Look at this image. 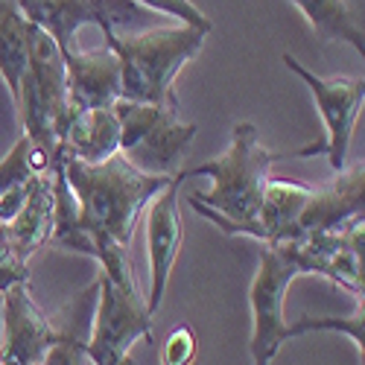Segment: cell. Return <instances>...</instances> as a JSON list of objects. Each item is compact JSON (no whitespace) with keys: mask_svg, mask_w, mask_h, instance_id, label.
Listing matches in <instances>:
<instances>
[{"mask_svg":"<svg viewBox=\"0 0 365 365\" xmlns=\"http://www.w3.org/2000/svg\"><path fill=\"white\" fill-rule=\"evenodd\" d=\"M196 351H199V339L193 327L181 324L170 333L161 348V365H190L196 359Z\"/></svg>","mask_w":365,"mask_h":365,"instance_id":"603a6c76","label":"cell"},{"mask_svg":"<svg viewBox=\"0 0 365 365\" xmlns=\"http://www.w3.org/2000/svg\"><path fill=\"white\" fill-rule=\"evenodd\" d=\"M138 339H152V316L138 284H117L100 272L97 307L88 336V359L94 365H117L129 356Z\"/></svg>","mask_w":365,"mask_h":365,"instance_id":"8992f818","label":"cell"},{"mask_svg":"<svg viewBox=\"0 0 365 365\" xmlns=\"http://www.w3.org/2000/svg\"><path fill=\"white\" fill-rule=\"evenodd\" d=\"M281 158H289V152L263 149L255 123H234L228 152L185 170L187 178H214V190H193L187 202L196 214L220 225L228 237H252L266 181L272 178L269 170Z\"/></svg>","mask_w":365,"mask_h":365,"instance_id":"6da1fadb","label":"cell"},{"mask_svg":"<svg viewBox=\"0 0 365 365\" xmlns=\"http://www.w3.org/2000/svg\"><path fill=\"white\" fill-rule=\"evenodd\" d=\"M18 284H29V263L12 246L6 225H0V295Z\"/></svg>","mask_w":365,"mask_h":365,"instance_id":"7402d4cb","label":"cell"},{"mask_svg":"<svg viewBox=\"0 0 365 365\" xmlns=\"http://www.w3.org/2000/svg\"><path fill=\"white\" fill-rule=\"evenodd\" d=\"M97 307V281L85 292L73 295V301L62 310V324H58V339L47 351L41 365H88V336L91 322H94Z\"/></svg>","mask_w":365,"mask_h":365,"instance_id":"2e32d148","label":"cell"},{"mask_svg":"<svg viewBox=\"0 0 365 365\" xmlns=\"http://www.w3.org/2000/svg\"><path fill=\"white\" fill-rule=\"evenodd\" d=\"M26 24L47 33L56 47L68 53L82 26H100V15L94 0H15Z\"/></svg>","mask_w":365,"mask_h":365,"instance_id":"9a60e30c","label":"cell"},{"mask_svg":"<svg viewBox=\"0 0 365 365\" xmlns=\"http://www.w3.org/2000/svg\"><path fill=\"white\" fill-rule=\"evenodd\" d=\"M120 152V123L114 108L73 111L62 138V155L82 164H103Z\"/></svg>","mask_w":365,"mask_h":365,"instance_id":"4fadbf2b","label":"cell"},{"mask_svg":"<svg viewBox=\"0 0 365 365\" xmlns=\"http://www.w3.org/2000/svg\"><path fill=\"white\" fill-rule=\"evenodd\" d=\"M29 185V181H26ZM26 185H15L0 193V225H9L26 205Z\"/></svg>","mask_w":365,"mask_h":365,"instance_id":"cb8c5ba5","label":"cell"},{"mask_svg":"<svg viewBox=\"0 0 365 365\" xmlns=\"http://www.w3.org/2000/svg\"><path fill=\"white\" fill-rule=\"evenodd\" d=\"M362 187H365L362 164L348 170V173H339V178L333 181L330 187H316L310 202L304 205L301 217L289 228L287 242H281V246L301 242V240H307L313 234L339 231L345 222L362 217Z\"/></svg>","mask_w":365,"mask_h":365,"instance_id":"30bf717a","label":"cell"},{"mask_svg":"<svg viewBox=\"0 0 365 365\" xmlns=\"http://www.w3.org/2000/svg\"><path fill=\"white\" fill-rule=\"evenodd\" d=\"M65 79L71 111L111 108L123 97L120 94V62L108 47L79 50L73 44L65 53Z\"/></svg>","mask_w":365,"mask_h":365,"instance_id":"8fae6325","label":"cell"},{"mask_svg":"<svg viewBox=\"0 0 365 365\" xmlns=\"http://www.w3.org/2000/svg\"><path fill=\"white\" fill-rule=\"evenodd\" d=\"M62 173L79 205L82 222L123 249L132 246L138 217L173 181V175H146L135 170L120 152L103 164H82L62 155Z\"/></svg>","mask_w":365,"mask_h":365,"instance_id":"7a4b0ae2","label":"cell"},{"mask_svg":"<svg viewBox=\"0 0 365 365\" xmlns=\"http://www.w3.org/2000/svg\"><path fill=\"white\" fill-rule=\"evenodd\" d=\"M120 155L146 175H175L196 138V123H185L178 108H161L132 100H117Z\"/></svg>","mask_w":365,"mask_h":365,"instance_id":"277c9868","label":"cell"},{"mask_svg":"<svg viewBox=\"0 0 365 365\" xmlns=\"http://www.w3.org/2000/svg\"><path fill=\"white\" fill-rule=\"evenodd\" d=\"M301 275L295 260L281 246H263L257 272L249 287V304H252V339L249 351L255 365H269L275 359L287 339V319H284V298L289 284Z\"/></svg>","mask_w":365,"mask_h":365,"instance_id":"52a82bcc","label":"cell"},{"mask_svg":"<svg viewBox=\"0 0 365 365\" xmlns=\"http://www.w3.org/2000/svg\"><path fill=\"white\" fill-rule=\"evenodd\" d=\"M287 4L301 9V15L307 18V24L322 41H345L359 56L365 53L362 24L348 0H287Z\"/></svg>","mask_w":365,"mask_h":365,"instance_id":"e0dca14e","label":"cell"},{"mask_svg":"<svg viewBox=\"0 0 365 365\" xmlns=\"http://www.w3.org/2000/svg\"><path fill=\"white\" fill-rule=\"evenodd\" d=\"M140 6L158 12L164 18H175L178 24H187V26H196L202 29V33H210L214 29V24H210V18L193 4V0H138Z\"/></svg>","mask_w":365,"mask_h":365,"instance_id":"44dd1931","label":"cell"},{"mask_svg":"<svg viewBox=\"0 0 365 365\" xmlns=\"http://www.w3.org/2000/svg\"><path fill=\"white\" fill-rule=\"evenodd\" d=\"M313 190L316 187L295 181V178H269L252 237L263 242V246H281V242H287L289 228L301 217V210L310 202Z\"/></svg>","mask_w":365,"mask_h":365,"instance_id":"7c38bea8","label":"cell"},{"mask_svg":"<svg viewBox=\"0 0 365 365\" xmlns=\"http://www.w3.org/2000/svg\"><path fill=\"white\" fill-rule=\"evenodd\" d=\"M207 33L187 24L152 26L138 36L106 38L120 62V100L178 108L175 79L190 58L205 47Z\"/></svg>","mask_w":365,"mask_h":365,"instance_id":"3957f363","label":"cell"},{"mask_svg":"<svg viewBox=\"0 0 365 365\" xmlns=\"http://www.w3.org/2000/svg\"><path fill=\"white\" fill-rule=\"evenodd\" d=\"M29 149H33V140L26 135L18 138V143L12 146L9 155L0 161V193L6 187H15V185H26L29 178H36L38 173L33 170V158H29Z\"/></svg>","mask_w":365,"mask_h":365,"instance_id":"ffe728a7","label":"cell"},{"mask_svg":"<svg viewBox=\"0 0 365 365\" xmlns=\"http://www.w3.org/2000/svg\"><path fill=\"white\" fill-rule=\"evenodd\" d=\"M319 330H327V333H345V336L356 345L359 356H362V342H365V319H362V304H356L354 316H301L295 319L292 324H287V339H295V336H304V333H319Z\"/></svg>","mask_w":365,"mask_h":365,"instance_id":"d6986e66","label":"cell"},{"mask_svg":"<svg viewBox=\"0 0 365 365\" xmlns=\"http://www.w3.org/2000/svg\"><path fill=\"white\" fill-rule=\"evenodd\" d=\"M187 175L175 173L170 185L149 202L146 207V257H149V298L146 310L155 316L161 301L167 295V284L173 275V266L181 252V240H185V228H181V187H185Z\"/></svg>","mask_w":365,"mask_h":365,"instance_id":"ba28073f","label":"cell"},{"mask_svg":"<svg viewBox=\"0 0 365 365\" xmlns=\"http://www.w3.org/2000/svg\"><path fill=\"white\" fill-rule=\"evenodd\" d=\"M29 68V24L24 21L15 0H0V76L6 79L12 97Z\"/></svg>","mask_w":365,"mask_h":365,"instance_id":"ac0fdd59","label":"cell"},{"mask_svg":"<svg viewBox=\"0 0 365 365\" xmlns=\"http://www.w3.org/2000/svg\"><path fill=\"white\" fill-rule=\"evenodd\" d=\"M56 324L38 310L29 284H18L4 292L0 319V365H41L53 342Z\"/></svg>","mask_w":365,"mask_h":365,"instance_id":"9c48e42d","label":"cell"},{"mask_svg":"<svg viewBox=\"0 0 365 365\" xmlns=\"http://www.w3.org/2000/svg\"><path fill=\"white\" fill-rule=\"evenodd\" d=\"M284 65L310 88V94L319 106V114H322V123H324V140L304 146L298 152H289V158L327 155L333 173L336 175L345 173V161H348L351 140H354V126L362 114L365 79L362 76H319L304 68L289 53H284Z\"/></svg>","mask_w":365,"mask_h":365,"instance_id":"5b68a950","label":"cell"},{"mask_svg":"<svg viewBox=\"0 0 365 365\" xmlns=\"http://www.w3.org/2000/svg\"><path fill=\"white\" fill-rule=\"evenodd\" d=\"M53 217H56V187H53V170L47 175L29 178L26 185V205L21 214L6 225V234L18 255L29 263L44 242L53 237Z\"/></svg>","mask_w":365,"mask_h":365,"instance_id":"5bb4252c","label":"cell"}]
</instances>
